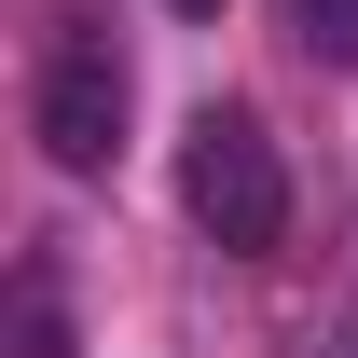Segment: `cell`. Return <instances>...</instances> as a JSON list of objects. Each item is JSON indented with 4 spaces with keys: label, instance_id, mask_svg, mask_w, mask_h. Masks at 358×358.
<instances>
[{
    "label": "cell",
    "instance_id": "3",
    "mask_svg": "<svg viewBox=\"0 0 358 358\" xmlns=\"http://www.w3.org/2000/svg\"><path fill=\"white\" fill-rule=\"evenodd\" d=\"M289 28H303L317 69H358V0H289Z\"/></svg>",
    "mask_w": 358,
    "mask_h": 358
},
{
    "label": "cell",
    "instance_id": "1",
    "mask_svg": "<svg viewBox=\"0 0 358 358\" xmlns=\"http://www.w3.org/2000/svg\"><path fill=\"white\" fill-rule=\"evenodd\" d=\"M179 207L207 221V248L262 262L275 234H289V166H275V138L248 124V110H193V138H179Z\"/></svg>",
    "mask_w": 358,
    "mask_h": 358
},
{
    "label": "cell",
    "instance_id": "4",
    "mask_svg": "<svg viewBox=\"0 0 358 358\" xmlns=\"http://www.w3.org/2000/svg\"><path fill=\"white\" fill-rule=\"evenodd\" d=\"M14 345H28V358H69V317H55L42 289H28V303H14Z\"/></svg>",
    "mask_w": 358,
    "mask_h": 358
},
{
    "label": "cell",
    "instance_id": "5",
    "mask_svg": "<svg viewBox=\"0 0 358 358\" xmlns=\"http://www.w3.org/2000/svg\"><path fill=\"white\" fill-rule=\"evenodd\" d=\"M166 14H221V0H166Z\"/></svg>",
    "mask_w": 358,
    "mask_h": 358
},
{
    "label": "cell",
    "instance_id": "2",
    "mask_svg": "<svg viewBox=\"0 0 358 358\" xmlns=\"http://www.w3.org/2000/svg\"><path fill=\"white\" fill-rule=\"evenodd\" d=\"M28 124H42V152H55L69 179H96L110 152H124V55H110V42H55Z\"/></svg>",
    "mask_w": 358,
    "mask_h": 358
}]
</instances>
